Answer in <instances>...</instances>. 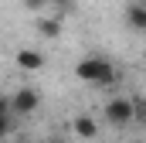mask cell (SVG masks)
I'll use <instances>...</instances> for the list:
<instances>
[{
  "label": "cell",
  "mask_w": 146,
  "mask_h": 143,
  "mask_svg": "<svg viewBox=\"0 0 146 143\" xmlns=\"http://www.w3.org/2000/svg\"><path fill=\"white\" fill-rule=\"evenodd\" d=\"M75 75L82 78V82H88V85H112L119 75H115V65H112L109 58H102V55H88V58H82L78 65H75Z\"/></svg>",
  "instance_id": "6da1fadb"
},
{
  "label": "cell",
  "mask_w": 146,
  "mask_h": 143,
  "mask_svg": "<svg viewBox=\"0 0 146 143\" xmlns=\"http://www.w3.org/2000/svg\"><path fill=\"white\" fill-rule=\"evenodd\" d=\"M102 116H106V123H109V126H115V130L129 126V123L136 119L133 99H126V96H119V99H109V102H106V109H102Z\"/></svg>",
  "instance_id": "7a4b0ae2"
},
{
  "label": "cell",
  "mask_w": 146,
  "mask_h": 143,
  "mask_svg": "<svg viewBox=\"0 0 146 143\" xmlns=\"http://www.w3.org/2000/svg\"><path fill=\"white\" fill-rule=\"evenodd\" d=\"M37 106H41V92L37 89H17L14 96H10V116H31V112H37Z\"/></svg>",
  "instance_id": "3957f363"
},
{
  "label": "cell",
  "mask_w": 146,
  "mask_h": 143,
  "mask_svg": "<svg viewBox=\"0 0 146 143\" xmlns=\"http://www.w3.org/2000/svg\"><path fill=\"white\" fill-rule=\"evenodd\" d=\"M14 61H17L21 72H41V68H44V55L34 51V48H21V51L14 55Z\"/></svg>",
  "instance_id": "277c9868"
},
{
  "label": "cell",
  "mask_w": 146,
  "mask_h": 143,
  "mask_svg": "<svg viewBox=\"0 0 146 143\" xmlns=\"http://www.w3.org/2000/svg\"><path fill=\"white\" fill-rule=\"evenodd\" d=\"M72 130L82 136V140H95V136H99V123H95L92 116H75V119H72Z\"/></svg>",
  "instance_id": "5b68a950"
},
{
  "label": "cell",
  "mask_w": 146,
  "mask_h": 143,
  "mask_svg": "<svg viewBox=\"0 0 146 143\" xmlns=\"http://www.w3.org/2000/svg\"><path fill=\"white\" fill-rule=\"evenodd\" d=\"M126 24L133 31H146V3H129L126 7Z\"/></svg>",
  "instance_id": "8992f818"
},
{
  "label": "cell",
  "mask_w": 146,
  "mask_h": 143,
  "mask_svg": "<svg viewBox=\"0 0 146 143\" xmlns=\"http://www.w3.org/2000/svg\"><path fill=\"white\" fill-rule=\"evenodd\" d=\"M37 34L48 37V41L61 37V21H58V17H37Z\"/></svg>",
  "instance_id": "52a82bcc"
},
{
  "label": "cell",
  "mask_w": 146,
  "mask_h": 143,
  "mask_svg": "<svg viewBox=\"0 0 146 143\" xmlns=\"http://www.w3.org/2000/svg\"><path fill=\"white\" fill-rule=\"evenodd\" d=\"M48 7L54 10L51 17H58V21H65V17H68V14L75 10V0H48Z\"/></svg>",
  "instance_id": "ba28073f"
},
{
  "label": "cell",
  "mask_w": 146,
  "mask_h": 143,
  "mask_svg": "<svg viewBox=\"0 0 146 143\" xmlns=\"http://www.w3.org/2000/svg\"><path fill=\"white\" fill-rule=\"evenodd\" d=\"M14 133V116H0V140H7Z\"/></svg>",
  "instance_id": "9c48e42d"
},
{
  "label": "cell",
  "mask_w": 146,
  "mask_h": 143,
  "mask_svg": "<svg viewBox=\"0 0 146 143\" xmlns=\"http://www.w3.org/2000/svg\"><path fill=\"white\" fill-rule=\"evenodd\" d=\"M133 109H136V119L146 123V99H133Z\"/></svg>",
  "instance_id": "30bf717a"
},
{
  "label": "cell",
  "mask_w": 146,
  "mask_h": 143,
  "mask_svg": "<svg viewBox=\"0 0 146 143\" xmlns=\"http://www.w3.org/2000/svg\"><path fill=\"white\" fill-rule=\"evenodd\" d=\"M21 3H24V7H27V10H44V7H48V0H21Z\"/></svg>",
  "instance_id": "8fae6325"
},
{
  "label": "cell",
  "mask_w": 146,
  "mask_h": 143,
  "mask_svg": "<svg viewBox=\"0 0 146 143\" xmlns=\"http://www.w3.org/2000/svg\"><path fill=\"white\" fill-rule=\"evenodd\" d=\"M0 116H10V96H0Z\"/></svg>",
  "instance_id": "7c38bea8"
}]
</instances>
